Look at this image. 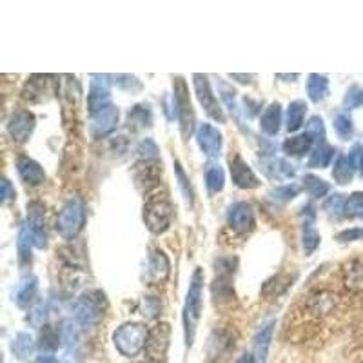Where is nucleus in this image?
Returning <instances> with one entry per match:
<instances>
[{"mask_svg":"<svg viewBox=\"0 0 363 363\" xmlns=\"http://www.w3.org/2000/svg\"><path fill=\"white\" fill-rule=\"evenodd\" d=\"M202 296H203V271L196 267L191 276L187 296L184 303V335L185 345L193 347L194 338H196V329L202 316Z\"/></svg>","mask_w":363,"mask_h":363,"instance_id":"obj_1","label":"nucleus"},{"mask_svg":"<svg viewBox=\"0 0 363 363\" xmlns=\"http://www.w3.org/2000/svg\"><path fill=\"white\" fill-rule=\"evenodd\" d=\"M173 214H175L173 203L165 194H149V199L144 205V222L153 235H162L167 231L173 222Z\"/></svg>","mask_w":363,"mask_h":363,"instance_id":"obj_2","label":"nucleus"},{"mask_svg":"<svg viewBox=\"0 0 363 363\" xmlns=\"http://www.w3.org/2000/svg\"><path fill=\"white\" fill-rule=\"evenodd\" d=\"M85 226V205L82 199L71 196L64 202L57 217V231L64 240H73Z\"/></svg>","mask_w":363,"mask_h":363,"instance_id":"obj_3","label":"nucleus"},{"mask_svg":"<svg viewBox=\"0 0 363 363\" xmlns=\"http://www.w3.org/2000/svg\"><path fill=\"white\" fill-rule=\"evenodd\" d=\"M147 335H149V329L144 323L129 321V323H124L115 330L113 344L122 356L135 358L137 354L146 349Z\"/></svg>","mask_w":363,"mask_h":363,"instance_id":"obj_4","label":"nucleus"},{"mask_svg":"<svg viewBox=\"0 0 363 363\" xmlns=\"http://www.w3.org/2000/svg\"><path fill=\"white\" fill-rule=\"evenodd\" d=\"M108 309V298L99 289L85 291L75 305V320L82 327H93L102 321Z\"/></svg>","mask_w":363,"mask_h":363,"instance_id":"obj_5","label":"nucleus"},{"mask_svg":"<svg viewBox=\"0 0 363 363\" xmlns=\"http://www.w3.org/2000/svg\"><path fill=\"white\" fill-rule=\"evenodd\" d=\"M171 341V327L169 323H156L153 329H149L146 341V356L149 362L162 363L167 358V349Z\"/></svg>","mask_w":363,"mask_h":363,"instance_id":"obj_6","label":"nucleus"},{"mask_svg":"<svg viewBox=\"0 0 363 363\" xmlns=\"http://www.w3.org/2000/svg\"><path fill=\"white\" fill-rule=\"evenodd\" d=\"M193 85H194V93H196V99H199L200 105L203 108V111L209 115L211 118H214L217 122L223 124L226 122V115H223V109L218 102V99L214 96L211 90V84H209L208 76L205 75H193Z\"/></svg>","mask_w":363,"mask_h":363,"instance_id":"obj_7","label":"nucleus"},{"mask_svg":"<svg viewBox=\"0 0 363 363\" xmlns=\"http://www.w3.org/2000/svg\"><path fill=\"white\" fill-rule=\"evenodd\" d=\"M175 105L182 135L187 138L194 129V111L191 105V99H189L187 85H185L184 78H180V76L175 81Z\"/></svg>","mask_w":363,"mask_h":363,"instance_id":"obj_8","label":"nucleus"},{"mask_svg":"<svg viewBox=\"0 0 363 363\" xmlns=\"http://www.w3.org/2000/svg\"><path fill=\"white\" fill-rule=\"evenodd\" d=\"M24 226L28 227L35 247L46 249L47 247V229H46V205L42 202L28 203V220Z\"/></svg>","mask_w":363,"mask_h":363,"instance_id":"obj_9","label":"nucleus"},{"mask_svg":"<svg viewBox=\"0 0 363 363\" xmlns=\"http://www.w3.org/2000/svg\"><path fill=\"white\" fill-rule=\"evenodd\" d=\"M233 351H235V336L231 330H212V335L208 340V347H205L208 358L212 363H223L229 360Z\"/></svg>","mask_w":363,"mask_h":363,"instance_id":"obj_10","label":"nucleus"},{"mask_svg":"<svg viewBox=\"0 0 363 363\" xmlns=\"http://www.w3.org/2000/svg\"><path fill=\"white\" fill-rule=\"evenodd\" d=\"M35 129V115L28 109H17L8 120V133L15 144H26Z\"/></svg>","mask_w":363,"mask_h":363,"instance_id":"obj_11","label":"nucleus"},{"mask_svg":"<svg viewBox=\"0 0 363 363\" xmlns=\"http://www.w3.org/2000/svg\"><path fill=\"white\" fill-rule=\"evenodd\" d=\"M300 220H302V249L305 256H311L314 251L320 247V233L314 227V220H316V212L312 205H303L302 212H300Z\"/></svg>","mask_w":363,"mask_h":363,"instance_id":"obj_12","label":"nucleus"},{"mask_svg":"<svg viewBox=\"0 0 363 363\" xmlns=\"http://www.w3.org/2000/svg\"><path fill=\"white\" fill-rule=\"evenodd\" d=\"M118 108L115 105H105L104 109H100L94 115H91V122H90V131L93 135V138H104L105 135L113 133L117 129L118 124Z\"/></svg>","mask_w":363,"mask_h":363,"instance_id":"obj_13","label":"nucleus"},{"mask_svg":"<svg viewBox=\"0 0 363 363\" xmlns=\"http://www.w3.org/2000/svg\"><path fill=\"white\" fill-rule=\"evenodd\" d=\"M91 87L87 94V108L90 113L94 115L105 105L111 104V90H109V76L108 75H91Z\"/></svg>","mask_w":363,"mask_h":363,"instance_id":"obj_14","label":"nucleus"},{"mask_svg":"<svg viewBox=\"0 0 363 363\" xmlns=\"http://www.w3.org/2000/svg\"><path fill=\"white\" fill-rule=\"evenodd\" d=\"M196 142L208 158H218L222 151V133L211 124H200L196 128Z\"/></svg>","mask_w":363,"mask_h":363,"instance_id":"obj_15","label":"nucleus"},{"mask_svg":"<svg viewBox=\"0 0 363 363\" xmlns=\"http://www.w3.org/2000/svg\"><path fill=\"white\" fill-rule=\"evenodd\" d=\"M227 223L238 233H249L255 229V212L247 202H235L227 211Z\"/></svg>","mask_w":363,"mask_h":363,"instance_id":"obj_16","label":"nucleus"},{"mask_svg":"<svg viewBox=\"0 0 363 363\" xmlns=\"http://www.w3.org/2000/svg\"><path fill=\"white\" fill-rule=\"evenodd\" d=\"M229 167H231L233 182L240 189H256L260 185L258 176L255 175V171L251 169L240 155H233L229 158Z\"/></svg>","mask_w":363,"mask_h":363,"instance_id":"obj_17","label":"nucleus"},{"mask_svg":"<svg viewBox=\"0 0 363 363\" xmlns=\"http://www.w3.org/2000/svg\"><path fill=\"white\" fill-rule=\"evenodd\" d=\"M274 326L276 320H267L265 323L260 326V329L256 330L255 340H253V356H255L256 363H265L267 362V354H269L271 340H273Z\"/></svg>","mask_w":363,"mask_h":363,"instance_id":"obj_18","label":"nucleus"},{"mask_svg":"<svg viewBox=\"0 0 363 363\" xmlns=\"http://www.w3.org/2000/svg\"><path fill=\"white\" fill-rule=\"evenodd\" d=\"M17 171H19L24 184L28 185H40L46 180L42 165L35 162L33 158H29V156H19L17 158Z\"/></svg>","mask_w":363,"mask_h":363,"instance_id":"obj_19","label":"nucleus"},{"mask_svg":"<svg viewBox=\"0 0 363 363\" xmlns=\"http://www.w3.org/2000/svg\"><path fill=\"white\" fill-rule=\"evenodd\" d=\"M38 293V280L37 276L29 274V276H24L20 280L19 287H17V293H15V302L20 309H29L33 305L35 300H37Z\"/></svg>","mask_w":363,"mask_h":363,"instance_id":"obj_20","label":"nucleus"},{"mask_svg":"<svg viewBox=\"0 0 363 363\" xmlns=\"http://www.w3.org/2000/svg\"><path fill=\"white\" fill-rule=\"evenodd\" d=\"M169 271H171V265L167 256H165L160 249H151V255H149V265H147L149 280H151L153 283L164 282V280L169 276Z\"/></svg>","mask_w":363,"mask_h":363,"instance_id":"obj_21","label":"nucleus"},{"mask_svg":"<svg viewBox=\"0 0 363 363\" xmlns=\"http://www.w3.org/2000/svg\"><path fill=\"white\" fill-rule=\"evenodd\" d=\"M282 104H280V102H273L269 108L265 109L264 115L260 117V129H262L265 135L274 137V135H278L280 128H282Z\"/></svg>","mask_w":363,"mask_h":363,"instance_id":"obj_22","label":"nucleus"},{"mask_svg":"<svg viewBox=\"0 0 363 363\" xmlns=\"http://www.w3.org/2000/svg\"><path fill=\"white\" fill-rule=\"evenodd\" d=\"M314 146V140H312L307 133L302 135H296V137H291L282 144V149L285 155L289 156H303L305 153H309Z\"/></svg>","mask_w":363,"mask_h":363,"instance_id":"obj_23","label":"nucleus"},{"mask_svg":"<svg viewBox=\"0 0 363 363\" xmlns=\"http://www.w3.org/2000/svg\"><path fill=\"white\" fill-rule=\"evenodd\" d=\"M307 113V104L303 100H293L285 113V129L289 133H296L303 126Z\"/></svg>","mask_w":363,"mask_h":363,"instance_id":"obj_24","label":"nucleus"},{"mask_svg":"<svg viewBox=\"0 0 363 363\" xmlns=\"http://www.w3.org/2000/svg\"><path fill=\"white\" fill-rule=\"evenodd\" d=\"M264 173L273 180H291L294 176L293 165L282 158H271L264 162Z\"/></svg>","mask_w":363,"mask_h":363,"instance_id":"obj_25","label":"nucleus"},{"mask_svg":"<svg viewBox=\"0 0 363 363\" xmlns=\"http://www.w3.org/2000/svg\"><path fill=\"white\" fill-rule=\"evenodd\" d=\"M327 93H329V78L326 75H318V73H312L309 75V81H307V94L311 102L318 104L321 100L326 99Z\"/></svg>","mask_w":363,"mask_h":363,"instance_id":"obj_26","label":"nucleus"},{"mask_svg":"<svg viewBox=\"0 0 363 363\" xmlns=\"http://www.w3.org/2000/svg\"><path fill=\"white\" fill-rule=\"evenodd\" d=\"M11 349H13L15 356L19 360H29L37 351V344H35L33 336L28 335V332H19L15 336L13 344H11Z\"/></svg>","mask_w":363,"mask_h":363,"instance_id":"obj_27","label":"nucleus"},{"mask_svg":"<svg viewBox=\"0 0 363 363\" xmlns=\"http://www.w3.org/2000/svg\"><path fill=\"white\" fill-rule=\"evenodd\" d=\"M335 158V147H330L327 142L323 144H316L314 149L311 151V156H309V167H314V169H323L327 165L332 162Z\"/></svg>","mask_w":363,"mask_h":363,"instance_id":"obj_28","label":"nucleus"},{"mask_svg":"<svg viewBox=\"0 0 363 363\" xmlns=\"http://www.w3.org/2000/svg\"><path fill=\"white\" fill-rule=\"evenodd\" d=\"M332 178L336 180V184L347 185L353 182L354 178V167L351 164L349 156L338 155L335 162V167H332Z\"/></svg>","mask_w":363,"mask_h":363,"instance_id":"obj_29","label":"nucleus"},{"mask_svg":"<svg viewBox=\"0 0 363 363\" xmlns=\"http://www.w3.org/2000/svg\"><path fill=\"white\" fill-rule=\"evenodd\" d=\"M205 184L211 193H218L222 191L223 184H226V173L220 167V164H209L205 167Z\"/></svg>","mask_w":363,"mask_h":363,"instance_id":"obj_30","label":"nucleus"},{"mask_svg":"<svg viewBox=\"0 0 363 363\" xmlns=\"http://www.w3.org/2000/svg\"><path fill=\"white\" fill-rule=\"evenodd\" d=\"M153 122V115L149 111L147 105H137V108H133L128 115V124L129 128L133 129H140V128H149Z\"/></svg>","mask_w":363,"mask_h":363,"instance_id":"obj_31","label":"nucleus"},{"mask_svg":"<svg viewBox=\"0 0 363 363\" xmlns=\"http://www.w3.org/2000/svg\"><path fill=\"white\" fill-rule=\"evenodd\" d=\"M303 189L311 194L312 199H321V196H326L329 193L330 185L327 184L326 180L318 178V176L305 175L303 176Z\"/></svg>","mask_w":363,"mask_h":363,"instance_id":"obj_32","label":"nucleus"},{"mask_svg":"<svg viewBox=\"0 0 363 363\" xmlns=\"http://www.w3.org/2000/svg\"><path fill=\"white\" fill-rule=\"evenodd\" d=\"M60 340L62 335L55 327L44 326V329L40 330V349L42 351H57Z\"/></svg>","mask_w":363,"mask_h":363,"instance_id":"obj_33","label":"nucleus"},{"mask_svg":"<svg viewBox=\"0 0 363 363\" xmlns=\"http://www.w3.org/2000/svg\"><path fill=\"white\" fill-rule=\"evenodd\" d=\"M47 76H33L31 81L28 82V85H26V91H24V96L29 100H42L44 99V93H46V81Z\"/></svg>","mask_w":363,"mask_h":363,"instance_id":"obj_34","label":"nucleus"},{"mask_svg":"<svg viewBox=\"0 0 363 363\" xmlns=\"http://www.w3.org/2000/svg\"><path fill=\"white\" fill-rule=\"evenodd\" d=\"M335 131L341 140H349L354 133V124L351 120V117L347 113L336 115L335 118Z\"/></svg>","mask_w":363,"mask_h":363,"instance_id":"obj_35","label":"nucleus"},{"mask_svg":"<svg viewBox=\"0 0 363 363\" xmlns=\"http://www.w3.org/2000/svg\"><path fill=\"white\" fill-rule=\"evenodd\" d=\"M33 240H31V235H29L28 227L22 226L19 235V255H20V262L28 264L31 262V247H33Z\"/></svg>","mask_w":363,"mask_h":363,"instance_id":"obj_36","label":"nucleus"},{"mask_svg":"<svg viewBox=\"0 0 363 363\" xmlns=\"http://www.w3.org/2000/svg\"><path fill=\"white\" fill-rule=\"evenodd\" d=\"M305 133L312 140L316 142V144H323L326 142V126H323V120L321 117H312L307 124Z\"/></svg>","mask_w":363,"mask_h":363,"instance_id":"obj_37","label":"nucleus"},{"mask_svg":"<svg viewBox=\"0 0 363 363\" xmlns=\"http://www.w3.org/2000/svg\"><path fill=\"white\" fill-rule=\"evenodd\" d=\"M345 217L363 218V193H353L345 202Z\"/></svg>","mask_w":363,"mask_h":363,"instance_id":"obj_38","label":"nucleus"},{"mask_svg":"<svg viewBox=\"0 0 363 363\" xmlns=\"http://www.w3.org/2000/svg\"><path fill=\"white\" fill-rule=\"evenodd\" d=\"M300 193V187L296 184H289V185H282V187H276L271 191V196L278 202H291L294 200Z\"/></svg>","mask_w":363,"mask_h":363,"instance_id":"obj_39","label":"nucleus"},{"mask_svg":"<svg viewBox=\"0 0 363 363\" xmlns=\"http://www.w3.org/2000/svg\"><path fill=\"white\" fill-rule=\"evenodd\" d=\"M345 202L347 200L344 199V194H332V196H329L326 200L323 209H326L327 214H330V217H340L341 211H345Z\"/></svg>","mask_w":363,"mask_h":363,"instance_id":"obj_40","label":"nucleus"},{"mask_svg":"<svg viewBox=\"0 0 363 363\" xmlns=\"http://www.w3.org/2000/svg\"><path fill=\"white\" fill-rule=\"evenodd\" d=\"M344 105H345V109L362 108L363 90L360 87V85H353V87H349V91H347V94H345V99H344Z\"/></svg>","mask_w":363,"mask_h":363,"instance_id":"obj_41","label":"nucleus"},{"mask_svg":"<svg viewBox=\"0 0 363 363\" xmlns=\"http://www.w3.org/2000/svg\"><path fill=\"white\" fill-rule=\"evenodd\" d=\"M138 155H140V160H158V147L155 142L146 138L138 146Z\"/></svg>","mask_w":363,"mask_h":363,"instance_id":"obj_42","label":"nucleus"},{"mask_svg":"<svg viewBox=\"0 0 363 363\" xmlns=\"http://www.w3.org/2000/svg\"><path fill=\"white\" fill-rule=\"evenodd\" d=\"M175 169H176V178H178V185L180 189H182V193H184L185 200H187V203H193V191H191V184H189V178L185 176L180 162H175Z\"/></svg>","mask_w":363,"mask_h":363,"instance_id":"obj_43","label":"nucleus"},{"mask_svg":"<svg viewBox=\"0 0 363 363\" xmlns=\"http://www.w3.org/2000/svg\"><path fill=\"white\" fill-rule=\"evenodd\" d=\"M349 160L351 164H353L354 171H358L360 175L363 176V144H354V146L351 147Z\"/></svg>","mask_w":363,"mask_h":363,"instance_id":"obj_44","label":"nucleus"},{"mask_svg":"<svg viewBox=\"0 0 363 363\" xmlns=\"http://www.w3.org/2000/svg\"><path fill=\"white\" fill-rule=\"evenodd\" d=\"M220 94H222V100L226 102L227 109H229L233 115H236V111H238V109H236V102H235V91H233L231 87H227L226 84H222V82H220Z\"/></svg>","mask_w":363,"mask_h":363,"instance_id":"obj_45","label":"nucleus"},{"mask_svg":"<svg viewBox=\"0 0 363 363\" xmlns=\"http://www.w3.org/2000/svg\"><path fill=\"white\" fill-rule=\"evenodd\" d=\"M363 238V227H353V229H345L340 235L336 236V240L340 242H356Z\"/></svg>","mask_w":363,"mask_h":363,"instance_id":"obj_46","label":"nucleus"},{"mask_svg":"<svg viewBox=\"0 0 363 363\" xmlns=\"http://www.w3.org/2000/svg\"><path fill=\"white\" fill-rule=\"evenodd\" d=\"M15 199V189L13 185H11V182L8 178L2 180V191H0V200H2V203H8L10 200Z\"/></svg>","mask_w":363,"mask_h":363,"instance_id":"obj_47","label":"nucleus"},{"mask_svg":"<svg viewBox=\"0 0 363 363\" xmlns=\"http://www.w3.org/2000/svg\"><path fill=\"white\" fill-rule=\"evenodd\" d=\"M158 311H160V305L156 302H153L151 298H146V300H144V314L147 312V316L155 318L156 314H158Z\"/></svg>","mask_w":363,"mask_h":363,"instance_id":"obj_48","label":"nucleus"},{"mask_svg":"<svg viewBox=\"0 0 363 363\" xmlns=\"http://www.w3.org/2000/svg\"><path fill=\"white\" fill-rule=\"evenodd\" d=\"M35 363H60V362H58L55 356H51V354H40Z\"/></svg>","mask_w":363,"mask_h":363,"instance_id":"obj_49","label":"nucleus"},{"mask_svg":"<svg viewBox=\"0 0 363 363\" xmlns=\"http://www.w3.org/2000/svg\"><path fill=\"white\" fill-rule=\"evenodd\" d=\"M236 363H256V360H255V356H253V354L246 353V354H242L240 358L236 360Z\"/></svg>","mask_w":363,"mask_h":363,"instance_id":"obj_50","label":"nucleus"}]
</instances>
